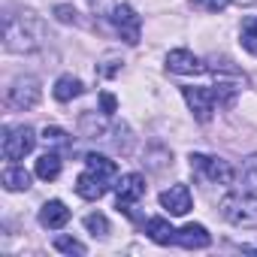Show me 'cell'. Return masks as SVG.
Instances as JSON below:
<instances>
[{"instance_id":"cell-1","label":"cell","mask_w":257,"mask_h":257,"mask_svg":"<svg viewBox=\"0 0 257 257\" xmlns=\"http://www.w3.org/2000/svg\"><path fill=\"white\" fill-rule=\"evenodd\" d=\"M43 43H46V25L37 13L22 10V13H10L4 19V46H7V52L31 55Z\"/></svg>"},{"instance_id":"cell-2","label":"cell","mask_w":257,"mask_h":257,"mask_svg":"<svg viewBox=\"0 0 257 257\" xmlns=\"http://www.w3.org/2000/svg\"><path fill=\"white\" fill-rule=\"evenodd\" d=\"M221 215L233 227H242V230L257 227V197L248 191H233L221 200Z\"/></svg>"},{"instance_id":"cell-3","label":"cell","mask_w":257,"mask_h":257,"mask_svg":"<svg viewBox=\"0 0 257 257\" xmlns=\"http://www.w3.org/2000/svg\"><path fill=\"white\" fill-rule=\"evenodd\" d=\"M40 97H43V88H40V82H37L34 76H19V79H13L10 88H7V106L16 109V112L34 109V106L40 103Z\"/></svg>"},{"instance_id":"cell-4","label":"cell","mask_w":257,"mask_h":257,"mask_svg":"<svg viewBox=\"0 0 257 257\" xmlns=\"http://www.w3.org/2000/svg\"><path fill=\"white\" fill-rule=\"evenodd\" d=\"M191 161V170L194 173H200L206 182H212V185H230L233 182V167L224 161V158H212V155H191L188 158Z\"/></svg>"},{"instance_id":"cell-5","label":"cell","mask_w":257,"mask_h":257,"mask_svg":"<svg viewBox=\"0 0 257 257\" xmlns=\"http://www.w3.org/2000/svg\"><path fill=\"white\" fill-rule=\"evenodd\" d=\"M109 22H112L115 34H118L127 46H137V43H140V28H143V22H140L137 10H134L131 4H115V10L109 13Z\"/></svg>"},{"instance_id":"cell-6","label":"cell","mask_w":257,"mask_h":257,"mask_svg":"<svg viewBox=\"0 0 257 257\" xmlns=\"http://www.w3.org/2000/svg\"><path fill=\"white\" fill-rule=\"evenodd\" d=\"M37 146V134L31 131L28 124L22 127H10L7 137H4V158L7 161H25Z\"/></svg>"},{"instance_id":"cell-7","label":"cell","mask_w":257,"mask_h":257,"mask_svg":"<svg viewBox=\"0 0 257 257\" xmlns=\"http://www.w3.org/2000/svg\"><path fill=\"white\" fill-rule=\"evenodd\" d=\"M182 94H185V103H188V109L194 112V118L197 121H212V115H215V94H212V88H182Z\"/></svg>"},{"instance_id":"cell-8","label":"cell","mask_w":257,"mask_h":257,"mask_svg":"<svg viewBox=\"0 0 257 257\" xmlns=\"http://www.w3.org/2000/svg\"><path fill=\"white\" fill-rule=\"evenodd\" d=\"M115 197H118V206H134L146 197V179L140 173H127L115 182Z\"/></svg>"},{"instance_id":"cell-9","label":"cell","mask_w":257,"mask_h":257,"mask_svg":"<svg viewBox=\"0 0 257 257\" xmlns=\"http://www.w3.org/2000/svg\"><path fill=\"white\" fill-rule=\"evenodd\" d=\"M167 70H170V73H179V76H194V73H203L206 67H203V61L194 58L188 49H173V52L167 55Z\"/></svg>"},{"instance_id":"cell-10","label":"cell","mask_w":257,"mask_h":257,"mask_svg":"<svg viewBox=\"0 0 257 257\" xmlns=\"http://www.w3.org/2000/svg\"><path fill=\"white\" fill-rule=\"evenodd\" d=\"M161 206L170 215H188L191 212V191H188V185H170L161 194Z\"/></svg>"},{"instance_id":"cell-11","label":"cell","mask_w":257,"mask_h":257,"mask_svg":"<svg viewBox=\"0 0 257 257\" xmlns=\"http://www.w3.org/2000/svg\"><path fill=\"white\" fill-rule=\"evenodd\" d=\"M176 245L194 251V248H209L212 245V236L203 224H185L182 230H176Z\"/></svg>"},{"instance_id":"cell-12","label":"cell","mask_w":257,"mask_h":257,"mask_svg":"<svg viewBox=\"0 0 257 257\" xmlns=\"http://www.w3.org/2000/svg\"><path fill=\"white\" fill-rule=\"evenodd\" d=\"M106 188H109V182L100 179V176L91 173V170H85V173L76 179V194H79L82 200H100V197L106 194Z\"/></svg>"},{"instance_id":"cell-13","label":"cell","mask_w":257,"mask_h":257,"mask_svg":"<svg viewBox=\"0 0 257 257\" xmlns=\"http://www.w3.org/2000/svg\"><path fill=\"white\" fill-rule=\"evenodd\" d=\"M67 221H70V209H67L61 200H49V203H43V209H40V224H43V227H49V230H61Z\"/></svg>"},{"instance_id":"cell-14","label":"cell","mask_w":257,"mask_h":257,"mask_svg":"<svg viewBox=\"0 0 257 257\" xmlns=\"http://www.w3.org/2000/svg\"><path fill=\"white\" fill-rule=\"evenodd\" d=\"M146 236H149L152 242H158V245L176 242V230L170 227L167 218H149V221H146Z\"/></svg>"},{"instance_id":"cell-15","label":"cell","mask_w":257,"mask_h":257,"mask_svg":"<svg viewBox=\"0 0 257 257\" xmlns=\"http://www.w3.org/2000/svg\"><path fill=\"white\" fill-rule=\"evenodd\" d=\"M61 167H64V164H61V155H58V152H46V155L37 161V170H34V173H37L43 182H55V179L61 176Z\"/></svg>"},{"instance_id":"cell-16","label":"cell","mask_w":257,"mask_h":257,"mask_svg":"<svg viewBox=\"0 0 257 257\" xmlns=\"http://www.w3.org/2000/svg\"><path fill=\"white\" fill-rule=\"evenodd\" d=\"M85 88H82V82L76 79V76H61L58 82H55V88H52V94H55V100H61V103H67V100H73V97H79Z\"/></svg>"},{"instance_id":"cell-17","label":"cell","mask_w":257,"mask_h":257,"mask_svg":"<svg viewBox=\"0 0 257 257\" xmlns=\"http://www.w3.org/2000/svg\"><path fill=\"white\" fill-rule=\"evenodd\" d=\"M4 188L7 191H28L31 188V173L25 167H7L4 170Z\"/></svg>"},{"instance_id":"cell-18","label":"cell","mask_w":257,"mask_h":257,"mask_svg":"<svg viewBox=\"0 0 257 257\" xmlns=\"http://www.w3.org/2000/svg\"><path fill=\"white\" fill-rule=\"evenodd\" d=\"M85 170H91V173H97L100 179H115V173H118V167H115V161H109V158H103V155H88L85 158Z\"/></svg>"},{"instance_id":"cell-19","label":"cell","mask_w":257,"mask_h":257,"mask_svg":"<svg viewBox=\"0 0 257 257\" xmlns=\"http://www.w3.org/2000/svg\"><path fill=\"white\" fill-rule=\"evenodd\" d=\"M242 49L248 52V55H254L257 58V19H245L242 22Z\"/></svg>"},{"instance_id":"cell-20","label":"cell","mask_w":257,"mask_h":257,"mask_svg":"<svg viewBox=\"0 0 257 257\" xmlns=\"http://www.w3.org/2000/svg\"><path fill=\"white\" fill-rule=\"evenodd\" d=\"M43 143L52 146V149H70V146H73L70 134L61 131V127H46V131H43Z\"/></svg>"},{"instance_id":"cell-21","label":"cell","mask_w":257,"mask_h":257,"mask_svg":"<svg viewBox=\"0 0 257 257\" xmlns=\"http://www.w3.org/2000/svg\"><path fill=\"white\" fill-rule=\"evenodd\" d=\"M242 191H248V194L257 197V155L248 158L245 167H242Z\"/></svg>"},{"instance_id":"cell-22","label":"cell","mask_w":257,"mask_h":257,"mask_svg":"<svg viewBox=\"0 0 257 257\" xmlns=\"http://www.w3.org/2000/svg\"><path fill=\"white\" fill-rule=\"evenodd\" d=\"M55 251H61V254H76V257H85V245L79 242V239H73V236H55Z\"/></svg>"},{"instance_id":"cell-23","label":"cell","mask_w":257,"mask_h":257,"mask_svg":"<svg viewBox=\"0 0 257 257\" xmlns=\"http://www.w3.org/2000/svg\"><path fill=\"white\" fill-rule=\"evenodd\" d=\"M79 127L88 137H103L106 134V124H103V118H97V112H85L82 121H79Z\"/></svg>"},{"instance_id":"cell-24","label":"cell","mask_w":257,"mask_h":257,"mask_svg":"<svg viewBox=\"0 0 257 257\" xmlns=\"http://www.w3.org/2000/svg\"><path fill=\"white\" fill-rule=\"evenodd\" d=\"M85 227H88L94 236H109V221H106V215H100V212H91V215L85 218Z\"/></svg>"},{"instance_id":"cell-25","label":"cell","mask_w":257,"mask_h":257,"mask_svg":"<svg viewBox=\"0 0 257 257\" xmlns=\"http://www.w3.org/2000/svg\"><path fill=\"white\" fill-rule=\"evenodd\" d=\"M191 4L197 10H203V13H221V10H227L233 4V0H191Z\"/></svg>"},{"instance_id":"cell-26","label":"cell","mask_w":257,"mask_h":257,"mask_svg":"<svg viewBox=\"0 0 257 257\" xmlns=\"http://www.w3.org/2000/svg\"><path fill=\"white\" fill-rule=\"evenodd\" d=\"M121 64H124V61H121V58H118V55H106V58H103V64H100V70H97V73H100V76H115V73H118V70H121Z\"/></svg>"},{"instance_id":"cell-27","label":"cell","mask_w":257,"mask_h":257,"mask_svg":"<svg viewBox=\"0 0 257 257\" xmlns=\"http://www.w3.org/2000/svg\"><path fill=\"white\" fill-rule=\"evenodd\" d=\"M55 19H58L61 25H76V22H79V19H76V10L67 7V4H58V7H55Z\"/></svg>"},{"instance_id":"cell-28","label":"cell","mask_w":257,"mask_h":257,"mask_svg":"<svg viewBox=\"0 0 257 257\" xmlns=\"http://www.w3.org/2000/svg\"><path fill=\"white\" fill-rule=\"evenodd\" d=\"M88 4H91V10H94L97 16H106V19H109V13L115 10V0H88Z\"/></svg>"},{"instance_id":"cell-29","label":"cell","mask_w":257,"mask_h":257,"mask_svg":"<svg viewBox=\"0 0 257 257\" xmlns=\"http://www.w3.org/2000/svg\"><path fill=\"white\" fill-rule=\"evenodd\" d=\"M100 106H103V115H112L115 112V97L112 94H103L100 97Z\"/></svg>"},{"instance_id":"cell-30","label":"cell","mask_w":257,"mask_h":257,"mask_svg":"<svg viewBox=\"0 0 257 257\" xmlns=\"http://www.w3.org/2000/svg\"><path fill=\"white\" fill-rule=\"evenodd\" d=\"M233 4H239V7H257V0H233Z\"/></svg>"}]
</instances>
